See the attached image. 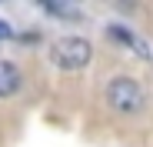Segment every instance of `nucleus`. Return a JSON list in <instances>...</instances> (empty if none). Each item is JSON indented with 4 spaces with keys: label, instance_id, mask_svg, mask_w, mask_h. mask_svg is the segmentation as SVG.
I'll return each mask as SVG.
<instances>
[{
    "label": "nucleus",
    "instance_id": "7ed1b4c3",
    "mask_svg": "<svg viewBox=\"0 0 153 147\" xmlns=\"http://www.w3.org/2000/svg\"><path fill=\"white\" fill-rule=\"evenodd\" d=\"M107 34H110V40H117V44H123V47H130L133 57H140V60L153 64V50H150V44H146L133 27H126V23H110Z\"/></svg>",
    "mask_w": 153,
    "mask_h": 147
},
{
    "label": "nucleus",
    "instance_id": "423d86ee",
    "mask_svg": "<svg viewBox=\"0 0 153 147\" xmlns=\"http://www.w3.org/2000/svg\"><path fill=\"white\" fill-rule=\"evenodd\" d=\"M7 37H13V30H10L7 20H0V40H7Z\"/></svg>",
    "mask_w": 153,
    "mask_h": 147
},
{
    "label": "nucleus",
    "instance_id": "f257e3e1",
    "mask_svg": "<svg viewBox=\"0 0 153 147\" xmlns=\"http://www.w3.org/2000/svg\"><path fill=\"white\" fill-rule=\"evenodd\" d=\"M107 104L117 114H137L146 104V90L133 77H110V84H107Z\"/></svg>",
    "mask_w": 153,
    "mask_h": 147
},
{
    "label": "nucleus",
    "instance_id": "20e7f679",
    "mask_svg": "<svg viewBox=\"0 0 153 147\" xmlns=\"http://www.w3.org/2000/svg\"><path fill=\"white\" fill-rule=\"evenodd\" d=\"M23 77H20V67L13 60H0V100H7L20 90Z\"/></svg>",
    "mask_w": 153,
    "mask_h": 147
},
{
    "label": "nucleus",
    "instance_id": "39448f33",
    "mask_svg": "<svg viewBox=\"0 0 153 147\" xmlns=\"http://www.w3.org/2000/svg\"><path fill=\"white\" fill-rule=\"evenodd\" d=\"M43 10H47V14H57V17H70V20L80 17V10H76V7H67V4H43Z\"/></svg>",
    "mask_w": 153,
    "mask_h": 147
},
{
    "label": "nucleus",
    "instance_id": "f03ea898",
    "mask_svg": "<svg viewBox=\"0 0 153 147\" xmlns=\"http://www.w3.org/2000/svg\"><path fill=\"white\" fill-rule=\"evenodd\" d=\"M93 57V47L83 37H57L53 47H50V60H53L60 70H83Z\"/></svg>",
    "mask_w": 153,
    "mask_h": 147
}]
</instances>
